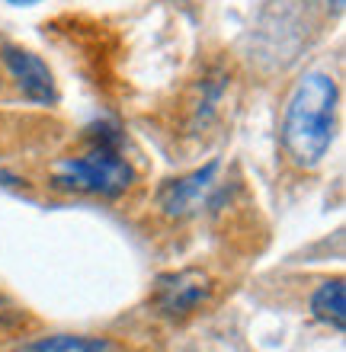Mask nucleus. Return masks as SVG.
<instances>
[{
    "label": "nucleus",
    "instance_id": "obj_1",
    "mask_svg": "<svg viewBox=\"0 0 346 352\" xmlns=\"http://www.w3.org/2000/svg\"><path fill=\"white\" fill-rule=\"evenodd\" d=\"M337 80L311 71L295 84L282 116V151L295 167H318L337 131Z\"/></svg>",
    "mask_w": 346,
    "mask_h": 352
},
{
    "label": "nucleus",
    "instance_id": "obj_2",
    "mask_svg": "<svg viewBox=\"0 0 346 352\" xmlns=\"http://www.w3.org/2000/svg\"><path fill=\"white\" fill-rule=\"evenodd\" d=\"M135 183V167L122 154V131L109 122H100L87 131L84 154L61 157L52 167V186L61 192L119 199Z\"/></svg>",
    "mask_w": 346,
    "mask_h": 352
},
{
    "label": "nucleus",
    "instance_id": "obj_3",
    "mask_svg": "<svg viewBox=\"0 0 346 352\" xmlns=\"http://www.w3.org/2000/svg\"><path fill=\"white\" fill-rule=\"evenodd\" d=\"M0 58H3V67L10 71L17 90L23 93L29 102H36V106H55L58 102L55 77H52L48 65L36 55V52L19 48V45H3Z\"/></svg>",
    "mask_w": 346,
    "mask_h": 352
},
{
    "label": "nucleus",
    "instance_id": "obj_4",
    "mask_svg": "<svg viewBox=\"0 0 346 352\" xmlns=\"http://www.w3.org/2000/svg\"><path fill=\"white\" fill-rule=\"evenodd\" d=\"M215 173H218V160H212V164L180 176V179H170L158 192L160 212L170 214V218H186V214L199 212L206 205L208 192L215 189Z\"/></svg>",
    "mask_w": 346,
    "mask_h": 352
},
{
    "label": "nucleus",
    "instance_id": "obj_5",
    "mask_svg": "<svg viewBox=\"0 0 346 352\" xmlns=\"http://www.w3.org/2000/svg\"><path fill=\"white\" fill-rule=\"evenodd\" d=\"M208 288H212L208 278L202 272H196V269L170 272V276L158 278L154 305L160 307V314H167V317H186L208 298Z\"/></svg>",
    "mask_w": 346,
    "mask_h": 352
},
{
    "label": "nucleus",
    "instance_id": "obj_6",
    "mask_svg": "<svg viewBox=\"0 0 346 352\" xmlns=\"http://www.w3.org/2000/svg\"><path fill=\"white\" fill-rule=\"evenodd\" d=\"M311 311H314V317H318L321 324L334 327L340 333L346 327V285H343V278L324 282V285L314 292V298H311Z\"/></svg>",
    "mask_w": 346,
    "mask_h": 352
},
{
    "label": "nucleus",
    "instance_id": "obj_7",
    "mask_svg": "<svg viewBox=\"0 0 346 352\" xmlns=\"http://www.w3.org/2000/svg\"><path fill=\"white\" fill-rule=\"evenodd\" d=\"M23 352H109V343L106 340H94V336H45L39 343L26 346Z\"/></svg>",
    "mask_w": 346,
    "mask_h": 352
},
{
    "label": "nucleus",
    "instance_id": "obj_8",
    "mask_svg": "<svg viewBox=\"0 0 346 352\" xmlns=\"http://www.w3.org/2000/svg\"><path fill=\"white\" fill-rule=\"evenodd\" d=\"M7 3H17V7H32V3H42V0H7Z\"/></svg>",
    "mask_w": 346,
    "mask_h": 352
}]
</instances>
